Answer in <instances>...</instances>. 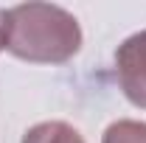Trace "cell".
<instances>
[{"label": "cell", "mask_w": 146, "mask_h": 143, "mask_svg": "<svg viewBox=\"0 0 146 143\" xmlns=\"http://www.w3.org/2000/svg\"><path fill=\"white\" fill-rule=\"evenodd\" d=\"M23 143H84V138L65 121H42L23 135Z\"/></svg>", "instance_id": "cell-3"}, {"label": "cell", "mask_w": 146, "mask_h": 143, "mask_svg": "<svg viewBox=\"0 0 146 143\" xmlns=\"http://www.w3.org/2000/svg\"><path fill=\"white\" fill-rule=\"evenodd\" d=\"M3 48L23 62L62 65L79 54L82 28L62 6L23 3L3 11Z\"/></svg>", "instance_id": "cell-1"}, {"label": "cell", "mask_w": 146, "mask_h": 143, "mask_svg": "<svg viewBox=\"0 0 146 143\" xmlns=\"http://www.w3.org/2000/svg\"><path fill=\"white\" fill-rule=\"evenodd\" d=\"M101 143H146L143 121H115L104 129Z\"/></svg>", "instance_id": "cell-4"}, {"label": "cell", "mask_w": 146, "mask_h": 143, "mask_svg": "<svg viewBox=\"0 0 146 143\" xmlns=\"http://www.w3.org/2000/svg\"><path fill=\"white\" fill-rule=\"evenodd\" d=\"M0 51H3V11H0Z\"/></svg>", "instance_id": "cell-5"}, {"label": "cell", "mask_w": 146, "mask_h": 143, "mask_svg": "<svg viewBox=\"0 0 146 143\" xmlns=\"http://www.w3.org/2000/svg\"><path fill=\"white\" fill-rule=\"evenodd\" d=\"M115 76L129 104L146 109V28L118 45Z\"/></svg>", "instance_id": "cell-2"}]
</instances>
